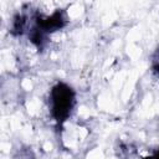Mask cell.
Instances as JSON below:
<instances>
[{
	"mask_svg": "<svg viewBox=\"0 0 159 159\" xmlns=\"http://www.w3.org/2000/svg\"><path fill=\"white\" fill-rule=\"evenodd\" d=\"M52 101H53V114L56 116L57 120H63L68 116V109L72 107L73 94L71 88L63 84H58L56 88H53L52 92Z\"/></svg>",
	"mask_w": 159,
	"mask_h": 159,
	"instance_id": "1",
	"label": "cell"
}]
</instances>
